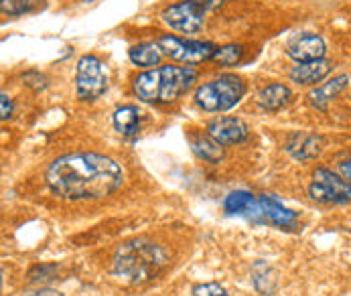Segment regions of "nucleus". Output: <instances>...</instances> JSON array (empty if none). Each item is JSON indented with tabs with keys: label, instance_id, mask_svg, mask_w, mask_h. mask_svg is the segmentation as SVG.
Returning <instances> with one entry per match:
<instances>
[{
	"label": "nucleus",
	"instance_id": "10",
	"mask_svg": "<svg viewBox=\"0 0 351 296\" xmlns=\"http://www.w3.org/2000/svg\"><path fill=\"white\" fill-rule=\"evenodd\" d=\"M207 134L219 143L221 147H228V145H240L248 138V126L244 120L240 118H215L209 122L207 126Z\"/></svg>",
	"mask_w": 351,
	"mask_h": 296
},
{
	"label": "nucleus",
	"instance_id": "2",
	"mask_svg": "<svg viewBox=\"0 0 351 296\" xmlns=\"http://www.w3.org/2000/svg\"><path fill=\"white\" fill-rule=\"evenodd\" d=\"M167 262L169 256L160 246L145 240H132L118 246L112 260V272L120 280L141 284L154 278L167 266Z\"/></svg>",
	"mask_w": 351,
	"mask_h": 296
},
{
	"label": "nucleus",
	"instance_id": "13",
	"mask_svg": "<svg viewBox=\"0 0 351 296\" xmlns=\"http://www.w3.org/2000/svg\"><path fill=\"white\" fill-rule=\"evenodd\" d=\"M329 71H331L329 61H325V59L308 61V63H299L297 67H293L291 79L301 86H313V84H319L323 77H327Z\"/></svg>",
	"mask_w": 351,
	"mask_h": 296
},
{
	"label": "nucleus",
	"instance_id": "5",
	"mask_svg": "<svg viewBox=\"0 0 351 296\" xmlns=\"http://www.w3.org/2000/svg\"><path fill=\"white\" fill-rule=\"evenodd\" d=\"M223 0H181L177 4H171L162 10L160 18L179 33L191 35L201 31L203 23H205V14L219 6Z\"/></svg>",
	"mask_w": 351,
	"mask_h": 296
},
{
	"label": "nucleus",
	"instance_id": "4",
	"mask_svg": "<svg viewBox=\"0 0 351 296\" xmlns=\"http://www.w3.org/2000/svg\"><path fill=\"white\" fill-rule=\"evenodd\" d=\"M246 94V86L238 75L226 73L201 84L195 92V101L205 112H226L234 108Z\"/></svg>",
	"mask_w": 351,
	"mask_h": 296
},
{
	"label": "nucleus",
	"instance_id": "3",
	"mask_svg": "<svg viewBox=\"0 0 351 296\" xmlns=\"http://www.w3.org/2000/svg\"><path fill=\"white\" fill-rule=\"evenodd\" d=\"M197 79L193 67L162 65L149 69L134 79V94L147 103H171L179 99Z\"/></svg>",
	"mask_w": 351,
	"mask_h": 296
},
{
	"label": "nucleus",
	"instance_id": "16",
	"mask_svg": "<svg viewBox=\"0 0 351 296\" xmlns=\"http://www.w3.org/2000/svg\"><path fill=\"white\" fill-rule=\"evenodd\" d=\"M114 128L124 136L138 134L141 128V116L134 106H122L114 112Z\"/></svg>",
	"mask_w": 351,
	"mask_h": 296
},
{
	"label": "nucleus",
	"instance_id": "21",
	"mask_svg": "<svg viewBox=\"0 0 351 296\" xmlns=\"http://www.w3.org/2000/svg\"><path fill=\"white\" fill-rule=\"evenodd\" d=\"M244 55V49L240 45H226V47H217L213 61L219 65H236Z\"/></svg>",
	"mask_w": 351,
	"mask_h": 296
},
{
	"label": "nucleus",
	"instance_id": "6",
	"mask_svg": "<svg viewBox=\"0 0 351 296\" xmlns=\"http://www.w3.org/2000/svg\"><path fill=\"white\" fill-rule=\"evenodd\" d=\"M75 88L77 98L84 101L100 98L108 88V75L104 69V63L96 55H84L77 61V73H75Z\"/></svg>",
	"mask_w": 351,
	"mask_h": 296
},
{
	"label": "nucleus",
	"instance_id": "24",
	"mask_svg": "<svg viewBox=\"0 0 351 296\" xmlns=\"http://www.w3.org/2000/svg\"><path fill=\"white\" fill-rule=\"evenodd\" d=\"M10 116H12V101H10V98L6 94H2L0 96V118L8 120Z\"/></svg>",
	"mask_w": 351,
	"mask_h": 296
},
{
	"label": "nucleus",
	"instance_id": "25",
	"mask_svg": "<svg viewBox=\"0 0 351 296\" xmlns=\"http://www.w3.org/2000/svg\"><path fill=\"white\" fill-rule=\"evenodd\" d=\"M339 173H341V177H343L346 181H350L351 183V156L348 160H343V162L339 164Z\"/></svg>",
	"mask_w": 351,
	"mask_h": 296
},
{
	"label": "nucleus",
	"instance_id": "12",
	"mask_svg": "<svg viewBox=\"0 0 351 296\" xmlns=\"http://www.w3.org/2000/svg\"><path fill=\"white\" fill-rule=\"evenodd\" d=\"M321 136L313 132H295L287 143V152L297 160H311L321 152Z\"/></svg>",
	"mask_w": 351,
	"mask_h": 296
},
{
	"label": "nucleus",
	"instance_id": "18",
	"mask_svg": "<svg viewBox=\"0 0 351 296\" xmlns=\"http://www.w3.org/2000/svg\"><path fill=\"white\" fill-rule=\"evenodd\" d=\"M191 148L199 158L207 160V162H219L223 158V148H221L219 143H215L209 134L207 136H203V134L191 136Z\"/></svg>",
	"mask_w": 351,
	"mask_h": 296
},
{
	"label": "nucleus",
	"instance_id": "20",
	"mask_svg": "<svg viewBox=\"0 0 351 296\" xmlns=\"http://www.w3.org/2000/svg\"><path fill=\"white\" fill-rule=\"evenodd\" d=\"M256 197L248 193V191H234L230 193L226 199V211L232 213V215H244L248 217L252 205H254Z\"/></svg>",
	"mask_w": 351,
	"mask_h": 296
},
{
	"label": "nucleus",
	"instance_id": "7",
	"mask_svg": "<svg viewBox=\"0 0 351 296\" xmlns=\"http://www.w3.org/2000/svg\"><path fill=\"white\" fill-rule=\"evenodd\" d=\"M156 43L165 55H169L171 59L185 63V65H199L203 61H209V59H213V55L217 51V47L211 43L187 41V39L175 37V35H162Z\"/></svg>",
	"mask_w": 351,
	"mask_h": 296
},
{
	"label": "nucleus",
	"instance_id": "8",
	"mask_svg": "<svg viewBox=\"0 0 351 296\" xmlns=\"http://www.w3.org/2000/svg\"><path fill=\"white\" fill-rule=\"evenodd\" d=\"M308 193L319 203L343 205V203H351V183L346 179H339L331 171L317 169L313 175V183H311Z\"/></svg>",
	"mask_w": 351,
	"mask_h": 296
},
{
	"label": "nucleus",
	"instance_id": "19",
	"mask_svg": "<svg viewBox=\"0 0 351 296\" xmlns=\"http://www.w3.org/2000/svg\"><path fill=\"white\" fill-rule=\"evenodd\" d=\"M128 57L138 67H154V65H158V61L162 57V49L158 47V43H141V45L130 47Z\"/></svg>",
	"mask_w": 351,
	"mask_h": 296
},
{
	"label": "nucleus",
	"instance_id": "11",
	"mask_svg": "<svg viewBox=\"0 0 351 296\" xmlns=\"http://www.w3.org/2000/svg\"><path fill=\"white\" fill-rule=\"evenodd\" d=\"M325 41L315 35V33H302L293 37L287 43V55L295 59L297 63H308V61H319L325 57Z\"/></svg>",
	"mask_w": 351,
	"mask_h": 296
},
{
	"label": "nucleus",
	"instance_id": "9",
	"mask_svg": "<svg viewBox=\"0 0 351 296\" xmlns=\"http://www.w3.org/2000/svg\"><path fill=\"white\" fill-rule=\"evenodd\" d=\"M248 219L258 221V223H270L274 227H282V230H291L297 225V213L289 207H285L280 201L272 195H262L256 197L252 205Z\"/></svg>",
	"mask_w": 351,
	"mask_h": 296
},
{
	"label": "nucleus",
	"instance_id": "17",
	"mask_svg": "<svg viewBox=\"0 0 351 296\" xmlns=\"http://www.w3.org/2000/svg\"><path fill=\"white\" fill-rule=\"evenodd\" d=\"M252 282L260 295H272L276 291L278 278L272 266H268L266 262H256L252 268Z\"/></svg>",
	"mask_w": 351,
	"mask_h": 296
},
{
	"label": "nucleus",
	"instance_id": "15",
	"mask_svg": "<svg viewBox=\"0 0 351 296\" xmlns=\"http://www.w3.org/2000/svg\"><path fill=\"white\" fill-rule=\"evenodd\" d=\"M293 99V92L282 86V84H272V86H266L260 90L258 94V103L264 108V110H280L285 106H289Z\"/></svg>",
	"mask_w": 351,
	"mask_h": 296
},
{
	"label": "nucleus",
	"instance_id": "1",
	"mask_svg": "<svg viewBox=\"0 0 351 296\" xmlns=\"http://www.w3.org/2000/svg\"><path fill=\"white\" fill-rule=\"evenodd\" d=\"M47 185L57 197L69 201L104 199L122 187L120 164L96 152H73L55 158L47 169Z\"/></svg>",
	"mask_w": 351,
	"mask_h": 296
},
{
	"label": "nucleus",
	"instance_id": "26",
	"mask_svg": "<svg viewBox=\"0 0 351 296\" xmlns=\"http://www.w3.org/2000/svg\"><path fill=\"white\" fill-rule=\"evenodd\" d=\"M23 296H61L59 293H55V291H37V293H27V295Z\"/></svg>",
	"mask_w": 351,
	"mask_h": 296
},
{
	"label": "nucleus",
	"instance_id": "14",
	"mask_svg": "<svg viewBox=\"0 0 351 296\" xmlns=\"http://www.w3.org/2000/svg\"><path fill=\"white\" fill-rule=\"evenodd\" d=\"M348 84H350V77H348V75H339V77H333L331 82L319 86L317 90H313V92L308 94L311 106H315V108H319V110H325L327 103L335 98L337 94H341V92L346 90Z\"/></svg>",
	"mask_w": 351,
	"mask_h": 296
},
{
	"label": "nucleus",
	"instance_id": "22",
	"mask_svg": "<svg viewBox=\"0 0 351 296\" xmlns=\"http://www.w3.org/2000/svg\"><path fill=\"white\" fill-rule=\"evenodd\" d=\"M33 6H35V0H2L0 2L2 14H8V16H21L29 12Z\"/></svg>",
	"mask_w": 351,
	"mask_h": 296
},
{
	"label": "nucleus",
	"instance_id": "23",
	"mask_svg": "<svg viewBox=\"0 0 351 296\" xmlns=\"http://www.w3.org/2000/svg\"><path fill=\"white\" fill-rule=\"evenodd\" d=\"M193 296H228L226 291L215 284V282H205V284H197L193 288Z\"/></svg>",
	"mask_w": 351,
	"mask_h": 296
}]
</instances>
